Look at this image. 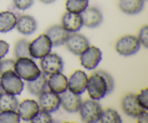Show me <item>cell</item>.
Instances as JSON below:
<instances>
[{"instance_id": "cell-1", "label": "cell", "mask_w": 148, "mask_h": 123, "mask_svg": "<svg viewBox=\"0 0 148 123\" xmlns=\"http://www.w3.org/2000/svg\"><path fill=\"white\" fill-rule=\"evenodd\" d=\"M114 88V81L109 73L103 70L94 72L88 79L86 89L93 100L101 99L111 93Z\"/></svg>"}, {"instance_id": "cell-2", "label": "cell", "mask_w": 148, "mask_h": 123, "mask_svg": "<svg viewBox=\"0 0 148 123\" xmlns=\"http://www.w3.org/2000/svg\"><path fill=\"white\" fill-rule=\"evenodd\" d=\"M14 71L21 79L27 81L36 79L41 72L34 61L27 57L17 59L14 62Z\"/></svg>"}, {"instance_id": "cell-3", "label": "cell", "mask_w": 148, "mask_h": 123, "mask_svg": "<svg viewBox=\"0 0 148 123\" xmlns=\"http://www.w3.org/2000/svg\"><path fill=\"white\" fill-rule=\"evenodd\" d=\"M0 85L4 91L12 95H19L21 93L24 83L21 78L14 70H7L3 72L0 78Z\"/></svg>"}, {"instance_id": "cell-4", "label": "cell", "mask_w": 148, "mask_h": 123, "mask_svg": "<svg viewBox=\"0 0 148 123\" xmlns=\"http://www.w3.org/2000/svg\"><path fill=\"white\" fill-rule=\"evenodd\" d=\"M79 111L82 121L93 123L99 122L103 110L101 104L96 100L92 99L82 102Z\"/></svg>"}, {"instance_id": "cell-5", "label": "cell", "mask_w": 148, "mask_h": 123, "mask_svg": "<svg viewBox=\"0 0 148 123\" xmlns=\"http://www.w3.org/2000/svg\"><path fill=\"white\" fill-rule=\"evenodd\" d=\"M52 44L46 34H41L29 43V52L33 58L41 59L50 53Z\"/></svg>"}, {"instance_id": "cell-6", "label": "cell", "mask_w": 148, "mask_h": 123, "mask_svg": "<svg viewBox=\"0 0 148 123\" xmlns=\"http://www.w3.org/2000/svg\"><path fill=\"white\" fill-rule=\"evenodd\" d=\"M140 45L137 37L128 35L119 39L116 43V50L122 56H131L140 50Z\"/></svg>"}, {"instance_id": "cell-7", "label": "cell", "mask_w": 148, "mask_h": 123, "mask_svg": "<svg viewBox=\"0 0 148 123\" xmlns=\"http://www.w3.org/2000/svg\"><path fill=\"white\" fill-rule=\"evenodd\" d=\"M40 65L43 72L46 75L62 72L64 67V62L62 57L53 53H49L41 58Z\"/></svg>"}, {"instance_id": "cell-8", "label": "cell", "mask_w": 148, "mask_h": 123, "mask_svg": "<svg viewBox=\"0 0 148 123\" xmlns=\"http://www.w3.org/2000/svg\"><path fill=\"white\" fill-rule=\"evenodd\" d=\"M38 96L39 107L47 112H54L60 107V96L53 91H45Z\"/></svg>"}, {"instance_id": "cell-9", "label": "cell", "mask_w": 148, "mask_h": 123, "mask_svg": "<svg viewBox=\"0 0 148 123\" xmlns=\"http://www.w3.org/2000/svg\"><path fill=\"white\" fill-rule=\"evenodd\" d=\"M79 56L81 65L87 69H95L102 59L101 50L94 46H88Z\"/></svg>"}, {"instance_id": "cell-10", "label": "cell", "mask_w": 148, "mask_h": 123, "mask_svg": "<svg viewBox=\"0 0 148 123\" xmlns=\"http://www.w3.org/2000/svg\"><path fill=\"white\" fill-rule=\"evenodd\" d=\"M64 43L68 50L76 55H80L90 45L86 37L76 32L69 33Z\"/></svg>"}, {"instance_id": "cell-11", "label": "cell", "mask_w": 148, "mask_h": 123, "mask_svg": "<svg viewBox=\"0 0 148 123\" xmlns=\"http://www.w3.org/2000/svg\"><path fill=\"white\" fill-rule=\"evenodd\" d=\"M88 77L82 70H76L72 74L68 80V88L75 94L83 93L86 90Z\"/></svg>"}, {"instance_id": "cell-12", "label": "cell", "mask_w": 148, "mask_h": 123, "mask_svg": "<svg viewBox=\"0 0 148 123\" xmlns=\"http://www.w3.org/2000/svg\"><path fill=\"white\" fill-rule=\"evenodd\" d=\"M61 94V104L65 111L69 113H75L79 111L82 104L80 95L74 93L69 90H66Z\"/></svg>"}, {"instance_id": "cell-13", "label": "cell", "mask_w": 148, "mask_h": 123, "mask_svg": "<svg viewBox=\"0 0 148 123\" xmlns=\"http://www.w3.org/2000/svg\"><path fill=\"white\" fill-rule=\"evenodd\" d=\"M17 114L24 121H30L40 109L38 104L35 100L25 99L17 106Z\"/></svg>"}, {"instance_id": "cell-14", "label": "cell", "mask_w": 148, "mask_h": 123, "mask_svg": "<svg viewBox=\"0 0 148 123\" xmlns=\"http://www.w3.org/2000/svg\"><path fill=\"white\" fill-rule=\"evenodd\" d=\"M80 15L83 25L90 28L98 27L103 21L102 13L95 7H87L80 13Z\"/></svg>"}, {"instance_id": "cell-15", "label": "cell", "mask_w": 148, "mask_h": 123, "mask_svg": "<svg viewBox=\"0 0 148 123\" xmlns=\"http://www.w3.org/2000/svg\"><path fill=\"white\" fill-rule=\"evenodd\" d=\"M121 107L127 115L132 117H137L140 113L145 110L139 104L136 95L132 93L127 94L123 98Z\"/></svg>"}, {"instance_id": "cell-16", "label": "cell", "mask_w": 148, "mask_h": 123, "mask_svg": "<svg viewBox=\"0 0 148 123\" xmlns=\"http://www.w3.org/2000/svg\"><path fill=\"white\" fill-rule=\"evenodd\" d=\"M46 35L49 38L52 46H59L64 44L69 36V32L62 25H53L48 28Z\"/></svg>"}, {"instance_id": "cell-17", "label": "cell", "mask_w": 148, "mask_h": 123, "mask_svg": "<svg viewBox=\"0 0 148 123\" xmlns=\"http://www.w3.org/2000/svg\"><path fill=\"white\" fill-rule=\"evenodd\" d=\"M47 85L50 90L57 94L64 92L68 88V80L62 72H56L50 75L47 80Z\"/></svg>"}, {"instance_id": "cell-18", "label": "cell", "mask_w": 148, "mask_h": 123, "mask_svg": "<svg viewBox=\"0 0 148 123\" xmlns=\"http://www.w3.org/2000/svg\"><path fill=\"white\" fill-rule=\"evenodd\" d=\"M62 26L69 33L79 31L82 27V20L80 14L66 12L62 17Z\"/></svg>"}, {"instance_id": "cell-19", "label": "cell", "mask_w": 148, "mask_h": 123, "mask_svg": "<svg viewBox=\"0 0 148 123\" xmlns=\"http://www.w3.org/2000/svg\"><path fill=\"white\" fill-rule=\"evenodd\" d=\"M16 27L23 35H30L37 29V22L30 15H21L17 18Z\"/></svg>"}, {"instance_id": "cell-20", "label": "cell", "mask_w": 148, "mask_h": 123, "mask_svg": "<svg viewBox=\"0 0 148 123\" xmlns=\"http://www.w3.org/2000/svg\"><path fill=\"white\" fill-rule=\"evenodd\" d=\"M47 86V78L43 72H40L36 79L27 81V87L29 92L37 96L46 91Z\"/></svg>"}, {"instance_id": "cell-21", "label": "cell", "mask_w": 148, "mask_h": 123, "mask_svg": "<svg viewBox=\"0 0 148 123\" xmlns=\"http://www.w3.org/2000/svg\"><path fill=\"white\" fill-rule=\"evenodd\" d=\"M145 0H119V7L123 12L127 14L140 13L144 7Z\"/></svg>"}, {"instance_id": "cell-22", "label": "cell", "mask_w": 148, "mask_h": 123, "mask_svg": "<svg viewBox=\"0 0 148 123\" xmlns=\"http://www.w3.org/2000/svg\"><path fill=\"white\" fill-rule=\"evenodd\" d=\"M17 17L15 14L10 11L0 12V33H7L12 30L16 26Z\"/></svg>"}, {"instance_id": "cell-23", "label": "cell", "mask_w": 148, "mask_h": 123, "mask_svg": "<svg viewBox=\"0 0 148 123\" xmlns=\"http://www.w3.org/2000/svg\"><path fill=\"white\" fill-rule=\"evenodd\" d=\"M18 101L14 95L3 92L0 94V111H16Z\"/></svg>"}, {"instance_id": "cell-24", "label": "cell", "mask_w": 148, "mask_h": 123, "mask_svg": "<svg viewBox=\"0 0 148 123\" xmlns=\"http://www.w3.org/2000/svg\"><path fill=\"white\" fill-rule=\"evenodd\" d=\"M29 41L25 39L17 41L14 46V55L17 59L22 57L33 58L29 52Z\"/></svg>"}, {"instance_id": "cell-25", "label": "cell", "mask_w": 148, "mask_h": 123, "mask_svg": "<svg viewBox=\"0 0 148 123\" xmlns=\"http://www.w3.org/2000/svg\"><path fill=\"white\" fill-rule=\"evenodd\" d=\"M88 6V0H67L66 9L68 12L80 14Z\"/></svg>"}, {"instance_id": "cell-26", "label": "cell", "mask_w": 148, "mask_h": 123, "mask_svg": "<svg viewBox=\"0 0 148 123\" xmlns=\"http://www.w3.org/2000/svg\"><path fill=\"white\" fill-rule=\"evenodd\" d=\"M99 122L102 123H121L122 120L116 111L112 109H107L102 111Z\"/></svg>"}, {"instance_id": "cell-27", "label": "cell", "mask_w": 148, "mask_h": 123, "mask_svg": "<svg viewBox=\"0 0 148 123\" xmlns=\"http://www.w3.org/2000/svg\"><path fill=\"white\" fill-rule=\"evenodd\" d=\"M20 118L16 111H0V123H18Z\"/></svg>"}, {"instance_id": "cell-28", "label": "cell", "mask_w": 148, "mask_h": 123, "mask_svg": "<svg viewBox=\"0 0 148 123\" xmlns=\"http://www.w3.org/2000/svg\"><path fill=\"white\" fill-rule=\"evenodd\" d=\"M30 121L33 123H51L53 122V119L50 115V113L43 109H39L37 114Z\"/></svg>"}, {"instance_id": "cell-29", "label": "cell", "mask_w": 148, "mask_h": 123, "mask_svg": "<svg viewBox=\"0 0 148 123\" xmlns=\"http://www.w3.org/2000/svg\"><path fill=\"white\" fill-rule=\"evenodd\" d=\"M139 104L144 109H148V88L141 90L140 93L136 96Z\"/></svg>"}, {"instance_id": "cell-30", "label": "cell", "mask_w": 148, "mask_h": 123, "mask_svg": "<svg viewBox=\"0 0 148 123\" xmlns=\"http://www.w3.org/2000/svg\"><path fill=\"white\" fill-rule=\"evenodd\" d=\"M14 61L12 59L0 60V75L7 70H14Z\"/></svg>"}, {"instance_id": "cell-31", "label": "cell", "mask_w": 148, "mask_h": 123, "mask_svg": "<svg viewBox=\"0 0 148 123\" xmlns=\"http://www.w3.org/2000/svg\"><path fill=\"white\" fill-rule=\"evenodd\" d=\"M13 3L18 10H25L33 5V0H13Z\"/></svg>"}, {"instance_id": "cell-32", "label": "cell", "mask_w": 148, "mask_h": 123, "mask_svg": "<svg viewBox=\"0 0 148 123\" xmlns=\"http://www.w3.org/2000/svg\"><path fill=\"white\" fill-rule=\"evenodd\" d=\"M148 26L145 25L140 30V33H139L138 40L140 41V44H143L145 48H147L148 46Z\"/></svg>"}, {"instance_id": "cell-33", "label": "cell", "mask_w": 148, "mask_h": 123, "mask_svg": "<svg viewBox=\"0 0 148 123\" xmlns=\"http://www.w3.org/2000/svg\"><path fill=\"white\" fill-rule=\"evenodd\" d=\"M9 52V44L7 42L0 40V59L4 57Z\"/></svg>"}, {"instance_id": "cell-34", "label": "cell", "mask_w": 148, "mask_h": 123, "mask_svg": "<svg viewBox=\"0 0 148 123\" xmlns=\"http://www.w3.org/2000/svg\"><path fill=\"white\" fill-rule=\"evenodd\" d=\"M137 122L139 123H147L148 122V113L147 110H145L140 113L137 117Z\"/></svg>"}, {"instance_id": "cell-35", "label": "cell", "mask_w": 148, "mask_h": 123, "mask_svg": "<svg viewBox=\"0 0 148 123\" xmlns=\"http://www.w3.org/2000/svg\"><path fill=\"white\" fill-rule=\"evenodd\" d=\"M40 1L44 4H51V3L53 2L55 0H40Z\"/></svg>"}, {"instance_id": "cell-36", "label": "cell", "mask_w": 148, "mask_h": 123, "mask_svg": "<svg viewBox=\"0 0 148 123\" xmlns=\"http://www.w3.org/2000/svg\"><path fill=\"white\" fill-rule=\"evenodd\" d=\"M3 92H4V90L2 89V88H1V85H0V94H1V93H3Z\"/></svg>"}]
</instances>
